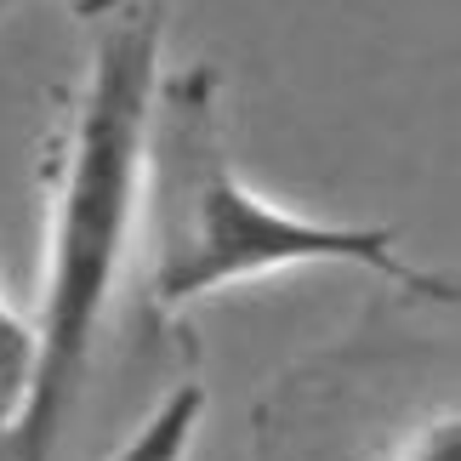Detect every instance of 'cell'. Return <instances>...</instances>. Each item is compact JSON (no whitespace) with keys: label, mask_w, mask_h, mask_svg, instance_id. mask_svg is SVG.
<instances>
[{"label":"cell","mask_w":461,"mask_h":461,"mask_svg":"<svg viewBox=\"0 0 461 461\" xmlns=\"http://www.w3.org/2000/svg\"><path fill=\"white\" fill-rule=\"evenodd\" d=\"M29 370H34V325L17 319L6 308V296H0V421L29 393Z\"/></svg>","instance_id":"cell-5"},{"label":"cell","mask_w":461,"mask_h":461,"mask_svg":"<svg viewBox=\"0 0 461 461\" xmlns=\"http://www.w3.org/2000/svg\"><path fill=\"white\" fill-rule=\"evenodd\" d=\"M205 399L211 393H205L200 376L171 382L166 393H159V404L149 411V421L109 461H183L188 445H194V433H200V421H205Z\"/></svg>","instance_id":"cell-4"},{"label":"cell","mask_w":461,"mask_h":461,"mask_svg":"<svg viewBox=\"0 0 461 461\" xmlns=\"http://www.w3.org/2000/svg\"><path fill=\"white\" fill-rule=\"evenodd\" d=\"M411 308L416 296L370 303L285 370L251 411V461H461L456 336L421 330Z\"/></svg>","instance_id":"cell-3"},{"label":"cell","mask_w":461,"mask_h":461,"mask_svg":"<svg viewBox=\"0 0 461 461\" xmlns=\"http://www.w3.org/2000/svg\"><path fill=\"white\" fill-rule=\"evenodd\" d=\"M0 6H6V0H0Z\"/></svg>","instance_id":"cell-7"},{"label":"cell","mask_w":461,"mask_h":461,"mask_svg":"<svg viewBox=\"0 0 461 461\" xmlns=\"http://www.w3.org/2000/svg\"><path fill=\"white\" fill-rule=\"evenodd\" d=\"M143 291L159 330L188 303L217 285L279 274L296 262H353L382 274L399 296L428 308H456L445 274L416 268L399 251L393 228L313 222L296 211L257 200L240 183L222 143V80L211 63H188L154 86L149 137H143Z\"/></svg>","instance_id":"cell-2"},{"label":"cell","mask_w":461,"mask_h":461,"mask_svg":"<svg viewBox=\"0 0 461 461\" xmlns=\"http://www.w3.org/2000/svg\"><path fill=\"white\" fill-rule=\"evenodd\" d=\"M0 461H23V450H17V438H12L6 421H0Z\"/></svg>","instance_id":"cell-6"},{"label":"cell","mask_w":461,"mask_h":461,"mask_svg":"<svg viewBox=\"0 0 461 461\" xmlns=\"http://www.w3.org/2000/svg\"><path fill=\"white\" fill-rule=\"evenodd\" d=\"M86 12L97 17V34L58 131L34 370L29 393L6 416L23 461H58L143 205V137L159 86L166 0H86Z\"/></svg>","instance_id":"cell-1"}]
</instances>
